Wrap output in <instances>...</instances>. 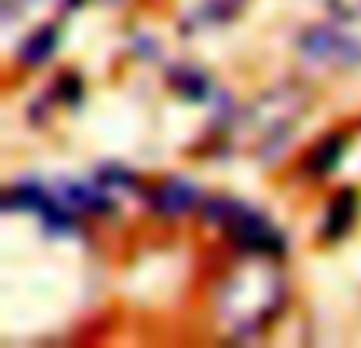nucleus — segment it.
Here are the masks:
<instances>
[{"instance_id": "obj_1", "label": "nucleus", "mask_w": 361, "mask_h": 348, "mask_svg": "<svg viewBox=\"0 0 361 348\" xmlns=\"http://www.w3.org/2000/svg\"><path fill=\"white\" fill-rule=\"evenodd\" d=\"M286 301L282 275L267 260L241 263L228 279L222 282L216 298V311L222 326L238 339H250L269 326Z\"/></svg>"}, {"instance_id": "obj_2", "label": "nucleus", "mask_w": 361, "mask_h": 348, "mask_svg": "<svg viewBox=\"0 0 361 348\" xmlns=\"http://www.w3.org/2000/svg\"><path fill=\"white\" fill-rule=\"evenodd\" d=\"M206 216H209V222L222 225V228L238 241V247L254 250L257 256L282 254V250H286V241H282L279 231H276L260 212L247 209V206H241V203L212 199V203H206Z\"/></svg>"}, {"instance_id": "obj_3", "label": "nucleus", "mask_w": 361, "mask_h": 348, "mask_svg": "<svg viewBox=\"0 0 361 348\" xmlns=\"http://www.w3.org/2000/svg\"><path fill=\"white\" fill-rule=\"evenodd\" d=\"M301 51L314 61L333 63V67H355L361 63V42L352 35H343L333 25H314L301 35Z\"/></svg>"}, {"instance_id": "obj_4", "label": "nucleus", "mask_w": 361, "mask_h": 348, "mask_svg": "<svg viewBox=\"0 0 361 348\" xmlns=\"http://www.w3.org/2000/svg\"><path fill=\"white\" fill-rule=\"evenodd\" d=\"M200 199V190L190 184V180L184 178H169L162 180V184L152 190L149 203L156 212H162V216H180V212L193 209Z\"/></svg>"}, {"instance_id": "obj_5", "label": "nucleus", "mask_w": 361, "mask_h": 348, "mask_svg": "<svg viewBox=\"0 0 361 348\" xmlns=\"http://www.w3.org/2000/svg\"><path fill=\"white\" fill-rule=\"evenodd\" d=\"M358 209V197L355 190H339V197L330 203V212H326V225H324V237H343L349 231L352 218H355Z\"/></svg>"}, {"instance_id": "obj_6", "label": "nucleus", "mask_w": 361, "mask_h": 348, "mask_svg": "<svg viewBox=\"0 0 361 348\" xmlns=\"http://www.w3.org/2000/svg\"><path fill=\"white\" fill-rule=\"evenodd\" d=\"M54 48H57V29L54 25H42V29H38L35 35L25 38V44L19 48V61L38 67V63H44L51 54H54Z\"/></svg>"}, {"instance_id": "obj_7", "label": "nucleus", "mask_w": 361, "mask_h": 348, "mask_svg": "<svg viewBox=\"0 0 361 348\" xmlns=\"http://www.w3.org/2000/svg\"><path fill=\"white\" fill-rule=\"evenodd\" d=\"M343 137H326V139H320V146L311 152V171L314 174H326V171H333L336 168V162H339V156H343Z\"/></svg>"}, {"instance_id": "obj_8", "label": "nucleus", "mask_w": 361, "mask_h": 348, "mask_svg": "<svg viewBox=\"0 0 361 348\" xmlns=\"http://www.w3.org/2000/svg\"><path fill=\"white\" fill-rule=\"evenodd\" d=\"M175 82L187 99H206V95H209L206 92V89H209V80H206L203 73H197V70H178Z\"/></svg>"}, {"instance_id": "obj_9", "label": "nucleus", "mask_w": 361, "mask_h": 348, "mask_svg": "<svg viewBox=\"0 0 361 348\" xmlns=\"http://www.w3.org/2000/svg\"><path fill=\"white\" fill-rule=\"evenodd\" d=\"M241 4L244 0H209V4L200 10V23H222V19H231V13Z\"/></svg>"}, {"instance_id": "obj_10", "label": "nucleus", "mask_w": 361, "mask_h": 348, "mask_svg": "<svg viewBox=\"0 0 361 348\" xmlns=\"http://www.w3.org/2000/svg\"><path fill=\"white\" fill-rule=\"evenodd\" d=\"M10 4H32V0H10Z\"/></svg>"}]
</instances>
